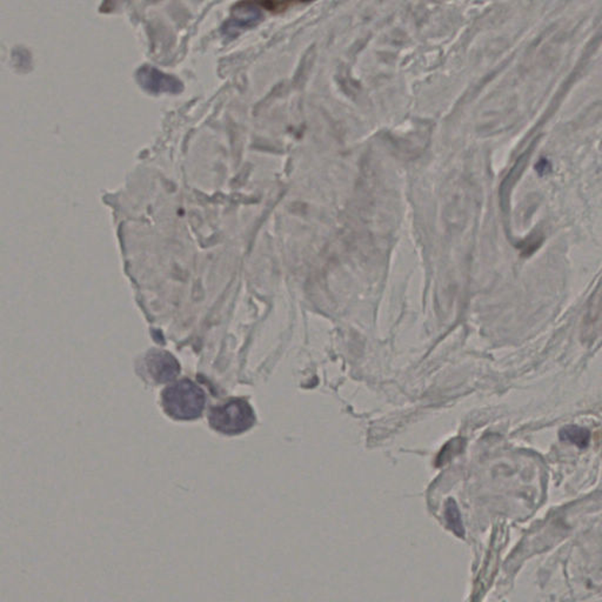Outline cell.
<instances>
[{
	"label": "cell",
	"mask_w": 602,
	"mask_h": 602,
	"mask_svg": "<svg viewBox=\"0 0 602 602\" xmlns=\"http://www.w3.org/2000/svg\"><path fill=\"white\" fill-rule=\"evenodd\" d=\"M166 415L177 420H194L203 415L206 395L203 388L191 380L184 379L166 387L161 394Z\"/></svg>",
	"instance_id": "1"
},
{
	"label": "cell",
	"mask_w": 602,
	"mask_h": 602,
	"mask_svg": "<svg viewBox=\"0 0 602 602\" xmlns=\"http://www.w3.org/2000/svg\"><path fill=\"white\" fill-rule=\"evenodd\" d=\"M208 420L212 428L220 433L233 435L249 430L256 421V417L246 400L234 398L211 408Z\"/></svg>",
	"instance_id": "2"
},
{
	"label": "cell",
	"mask_w": 602,
	"mask_h": 602,
	"mask_svg": "<svg viewBox=\"0 0 602 602\" xmlns=\"http://www.w3.org/2000/svg\"><path fill=\"white\" fill-rule=\"evenodd\" d=\"M262 6L259 0H242L232 8V16L224 24L223 33L235 37L239 32L256 26L262 20Z\"/></svg>",
	"instance_id": "3"
},
{
	"label": "cell",
	"mask_w": 602,
	"mask_h": 602,
	"mask_svg": "<svg viewBox=\"0 0 602 602\" xmlns=\"http://www.w3.org/2000/svg\"><path fill=\"white\" fill-rule=\"evenodd\" d=\"M137 79L142 89L152 94L159 93H172L178 94L184 91V84L181 79L172 74L161 72L153 66L144 65L138 69Z\"/></svg>",
	"instance_id": "4"
},
{
	"label": "cell",
	"mask_w": 602,
	"mask_h": 602,
	"mask_svg": "<svg viewBox=\"0 0 602 602\" xmlns=\"http://www.w3.org/2000/svg\"><path fill=\"white\" fill-rule=\"evenodd\" d=\"M149 371L158 383H169L179 374V365L169 354H154L149 359Z\"/></svg>",
	"instance_id": "5"
},
{
	"label": "cell",
	"mask_w": 602,
	"mask_h": 602,
	"mask_svg": "<svg viewBox=\"0 0 602 602\" xmlns=\"http://www.w3.org/2000/svg\"><path fill=\"white\" fill-rule=\"evenodd\" d=\"M600 315H601V290L600 286H598L588 301L586 315L583 319V327L586 333L594 334L595 331L599 332Z\"/></svg>",
	"instance_id": "6"
},
{
	"label": "cell",
	"mask_w": 602,
	"mask_h": 602,
	"mask_svg": "<svg viewBox=\"0 0 602 602\" xmlns=\"http://www.w3.org/2000/svg\"><path fill=\"white\" fill-rule=\"evenodd\" d=\"M560 439L562 442H567L571 445L578 446L580 449H585L591 442V432L579 427V426L569 425L564 427L560 430Z\"/></svg>",
	"instance_id": "7"
},
{
	"label": "cell",
	"mask_w": 602,
	"mask_h": 602,
	"mask_svg": "<svg viewBox=\"0 0 602 602\" xmlns=\"http://www.w3.org/2000/svg\"><path fill=\"white\" fill-rule=\"evenodd\" d=\"M445 518L449 530L459 537H465L464 525L461 520L460 512L458 508L457 503L453 499H449L446 503Z\"/></svg>",
	"instance_id": "8"
}]
</instances>
